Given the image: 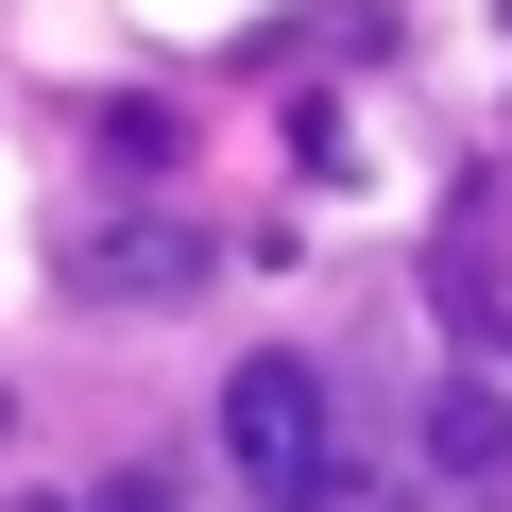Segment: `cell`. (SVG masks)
Masks as SVG:
<instances>
[{"label": "cell", "instance_id": "cell-1", "mask_svg": "<svg viewBox=\"0 0 512 512\" xmlns=\"http://www.w3.org/2000/svg\"><path fill=\"white\" fill-rule=\"evenodd\" d=\"M222 461L274 495V512H325L359 461H342V410H325V359H274L256 342L239 376H222Z\"/></svg>", "mask_w": 512, "mask_h": 512}, {"label": "cell", "instance_id": "cell-2", "mask_svg": "<svg viewBox=\"0 0 512 512\" xmlns=\"http://www.w3.org/2000/svg\"><path fill=\"white\" fill-rule=\"evenodd\" d=\"M86 291H103V308H120V291H137V308H171V291H205V256H188L171 222H154V239H86Z\"/></svg>", "mask_w": 512, "mask_h": 512}, {"label": "cell", "instance_id": "cell-3", "mask_svg": "<svg viewBox=\"0 0 512 512\" xmlns=\"http://www.w3.org/2000/svg\"><path fill=\"white\" fill-rule=\"evenodd\" d=\"M427 461H461V478H495V461H512V410H495L478 376H461V393H427Z\"/></svg>", "mask_w": 512, "mask_h": 512}, {"label": "cell", "instance_id": "cell-4", "mask_svg": "<svg viewBox=\"0 0 512 512\" xmlns=\"http://www.w3.org/2000/svg\"><path fill=\"white\" fill-rule=\"evenodd\" d=\"M103 154H120V171H171L188 137H171V103H120V120H103Z\"/></svg>", "mask_w": 512, "mask_h": 512}, {"label": "cell", "instance_id": "cell-5", "mask_svg": "<svg viewBox=\"0 0 512 512\" xmlns=\"http://www.w3.org/2000/svg\"><path fill=\"white\" fill-rule=\"evenodd\" d=\"M0 427H18V393H0Z\"/></svg>", "mask_w": 512, "mask_h": 512}]
</instances>
